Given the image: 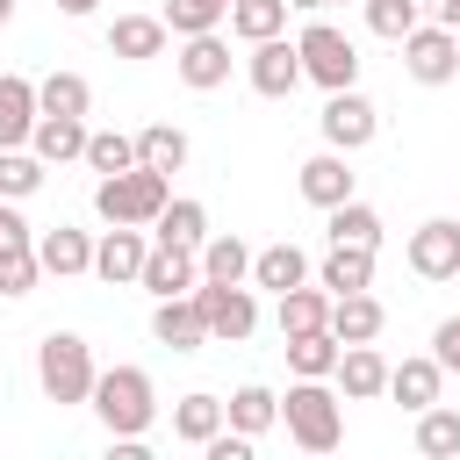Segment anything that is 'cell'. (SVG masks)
I'll use <instances>...</instances> for the list:
<instances>
[{"mask_svg": "<svg viewBox=\"0 0 460 460\" xmlns=\"http://www.w3.org/2000/svg\"><path fill=\"white\" fill-rule=\"evenodd\" d=\"M93 417H101V431H108L115 446H137V438L151 431V417H158L151 374H144V367H108V374L93 381Z\"/></svg>", "mask_w": 460, "mask_h": 460, "instance_id": "cell-1", "label": "cell"}, {"mask_svg": "<svg viewBox=\"0 0 460 460\" xmlns=\"http://www.w3.org/2000/svg\"><path fill=\"white\" fill-rule=\"evenodd\" d=\"M93 381H101V367H93V345L79 331H50L36 345V388L50 402H93Z\"/></svg>", "mask_w": 460, "mask_h": 460, "instance_id": "cell-2", "label": "cell"}, {"mask_svg": "<svg viewBox=\"0 0 460 460\" xmlns=\"http://www.w3.org/2000/svg\"><path fill=\"white\" fill-rule=\"evenodd\" d=\"M280 424H288V438H295L302 453H338V438H345L338 395H331L323 381H309V374H295V388L280 395Z\"/></svg>", "mask_w": 460, "mask_h": 460, "instance_id": "cell-3", "label": "cell"}, {"mask_svg": "<svg viewBox=\"0 0 460 460\" xmlns=\"http://www.w3.org/2000/svg\"><path fill=\"white\" fill-rule=\"evenodd\" d=\"M172 201V180L158 172V165H129V172H108L101 187H93V208H101V223H158V208Z\"/></svg>", "mask_w": 460, "mask_h": 460, "instance_id": "cell-4", "label": "cell"}, {"mask_svg": "<svg viewBox=\"0 0 460 460\" xmlns=\"http://www.w3.org/2000/svg\"><path fill=\"white\" fill-rule=\"evenodd\" d=\"M295 50H302V79H316L323 93H338V86L359 79V50H352V36L331 29V22H309V29L295 36Z\"/></svg>", "mask_w": 460, "mask_h": 460, "instance_id": "cell-5", "label": "cell"}, {"mask_svg": "<svg viewBox=\"0 0 460 460\" xmlns=\"http://www.w3.org/2000/svg\"><path fill=\"white\" fill-rule=\"evenodd\" d=\"M194 302H201L216 345H244V338L259 331V295H252V280H201Z\"/></svg>", "mask_w": 460, "mask_h": 460, "instance_id": "cell-6", "label": "cell"}, {"mask_svg": "<svg viewBox=\"0 0 460 460\" xmlns=\"http://www.w3.org/2000/svg\"><path fill=\"white\" fill-rule=\"evenodd\" d=\"M316 122H323V144L352 158V151H367V144H374V129H381V108H374L359 86H338V93L323 101V115H316Z\"/></svg>", "mask_w": 460, "mask_h": 460, "instance_id": "cell-7", "label": "cell"}, {"mask_svg": "<svg viewBox=\"0 0 460 460\" xmlns=\"http://www.w3.org/2000/svg\"><path fill=\"white\" fill-rule=\"evenodd\" d=\"M402 72H410L417 86H446V79L460 72V36L438 29V22H417V29L402 36Z\"/></svg>", "mask_w": 460, "mask_h": 460, "instance_id": "cell-8", "label": "cell"}, {"mask_svg": "<svg viewBox=\"0 0 460 460\" xmlns=\"http://www.w3.org/2000/svg\"><path fill=\"white\" fill-rule=\"evenodd\" d=\"M402 259H410L417 280H460V223H453V216L417 223L410 244H402Z\"/></svg>", "mask_w": 460, "mask_h": 460, "instance_id": "cell-9", "label": "cell"}, {"mask_svg": "<svg viewBox=\"0 0 460 460\" xmlns=\"http://www.w3.org/2000/svg\"><path fill=\"white\" fill-rule=\"evenodd\" d=\"M244 79H252V93H259V101H288V93L302 86V50H295L288 36H266V43H252Z\"/></svg>", "mask_w": 460, "mask_h": 460, "instance_id": "cell-10", "label": "cell"}, {"mask_svg": "<svg viewBox=\"0 0 460 460\" xmlns=\"http://www.w3.org/2000/svg\"><path fill=\"white\" fill-rule=\"evenodd\" d=\"M144 259H151V237H144V223H108V230H101V244H93V273H101L108 288L137 280V273H144Z\"/></svg>", "mask_w": 460, "mask_h": 460, "instance_id": "cell-11", "label": "cell"}, {"mask_svg": "<svg viewBox=\"0 0 460 460\" xmlns=\"http://www.w3.org/2000/svg\"><path fill=\"white\" fill-rule=\"evenodd\" d=\"M151 338H158L165 352H201V345H208V316H201V302H194V295H158V309H151Z\"/></svg>", "mask_w": 460, "mask_h": 460, "instance_id": "cell-12", "label": "cell"}, {"mask_svg": "<svg viewBox=\"0 0 460 460\" xmlns=\"http://www.w3.org/2000/svg\"><path fill=\"white\" fill-rule=\"evenodd\" d=\"M172 72L194 86V93H216L223 79H230V43L208 29V36H180V58H172Z\"/></svg>", "mask_w": 460, "mask_h": 460, "instance_id": "cell-13", "label": "cell"}, {"mask_svg": "<svg viewBox=\"0 0 460 460\" xmlns=\"http://www.w3.org/2000/svg\"><path fill=\"white\" fill-rule=\"evenodd\" d=\"M295 187H302V201L323 208V216H331L338 201H352V165H345V151H316V158H302Z\"/></svg>", "mask_w": 460, "mask_h": 460, "instance_id": "cell-14", "label": "cell"}, {"mask_svg": "<svg viewBox=\"0 0 460 460\" xmlns=\"http://www.w3.org/2000/svg\"><path fill=\"white\" fill-rule=\"evenodd\" d=\"M151 295H194L201 288V252H187V244H158L151 237V259H144V273H137Z\"/></svg>", "mask_w": 460, "mask_h": 460, "instance_id": "cell-15", "label": "cell"}, {"mask_svg": "<svg viewBox=\"0 0 460 460\" xmlns=\"http://www.w3.org/2000/svg\"><path fill=\"white\" fill-rule=\"evenodd\" d=\"M86 115H36V129H29V151L43 158V165H72V158H86Z\"/></svg>", "mask_w": 460, "mask_h": 460, "instance_id": "cell-16", "label": "cell"}, {"mask_svg": "<svg viewBox=\"0 0 460 460\" xmlns=\"http://www.w3.org/2000/svg\"><path fill=\"white\" fill-rule=\"evenodd\" d=\"M36 259H43V273H58V280L93 273V237L72 230V223H50V230H36Z\"/></svg>", "mask_w": 460, "mask_h": 460, "instance_id": "cell-17", "label": "cell"}, {"mask_svg": "<svg viewBox=\"0 0 460 460\" xmlns=\"http://www.w3.org/2000/svg\"><path fill=\"white\" fill-rule=\"evenodd\" d=\"M165 43H172L165 14H115V29H108V50H115V58H129V65L165 58Z\"/></svg>", "mask_w": 460, "mask_h": 460, "instance_id": "cell-18", "label": "cell"}, {"mask_svg": "<svg viewBox=\"0 0 460 460\" xmlns=\"http://www.w3.org/2000/svg\"><path fill=\"white\" fill-rule=\"evenodd\" d=\"M331 331L345 338V345H374L381 331H388V309L359 288V295H331Z\"/></svg>", "mask_w": 460, "mask_h": 460, "instance_id": "cell-19", "label": "cell"}, {"mask_svg": "<svg viewBox=\"0 0 460 460\" xmlns=\"http://www.w3.org/2000/svg\"><path fill=\"white\" fill-rule=\"evenodd\" d=\"M338 388H345V402L388 395V359H381L374 345H345V352H338Z\"/></svg>", "mask_w": 460, "mask_h": 460, "instance_id": "cell-20", "label": "cell"}, {"mask_svg": "<svg viewBox=\"0 0 460 460\" xmlns=\"http://www.w3.org/2000/svg\"><path fill=\"white\" fill-rule=\"evenodd\" d=\"M36 79H22V72H0V151L7 144H29V129H36Z\"/></svg>", "mask_w": 460, "mask_h": 460, "instance_id": "cell-21", "label": "cell"}, {"mask_svg": "<svg viewBox=\"0 0 460 460\" xmlns=\"http://www.w3.org/2000/svg\"><path fill=\"white\" fill-rule=\"evenodd\" d=\"M316 280H323L331 295H359V288H374V244H331L323 266H316Z\"/></svg>", "mask_w": 460, "mask_h": 460, "instance_id": "cell-22", "label": "cell"}, {"mask_svg": "<svg viewBox=\"0 0 460 460\" xmlns=\"http://www.w3.org/2000/svg\"><path fill=\"white\" fill-rule=\"evenodd\" d=\"M438 388H446V367H438V359H402V367H388V395H395L402 410H431Z\"/></svg>", "mask_w": 460, "mask_h": 460, "instance_id": "cell-23", "label": "cell"}, {"mask_svg": "<svg viewBox=\"0 0 460 460\" xmlns=\"http://www.w3.org/2000/svg\"><path fill=\"white\" fill-rule=\"evenodd\" d=\"M223 424H230L223 395H201V388H194V395H180V410H172V438H180V446H208Z\"/></svg>", "mask_w": 460, "mask_h": 460, "instance_id": "cell-24", "label": "cell"}, {"mask_svg": "<svg viewBox=\"0 0 460 460\" xmlns=\"http://www.w3.org/2000/svg\"><path fill=\"white\" fill-rule=\"evenodd\" d=\"M302 280H309V259H302L295 244H266V252H252V288L288 295V288H302Z\"/></svg>", "mask_w": 460, "mask_h": 460, "instance_id": "cell-25", "label": "cell"}, {"mask_svg": "<svg viewBox=\"0 0 460 460\" xmlns=\"http://www.w3.org/2000/svg\"><path fill=\"white\" fill-rule=\"evenodd\" d=\"M323 323H331V288L323 280L316 288L302 280V288L280 295V338H302V331H323Z\"/></svg>", "mask_w": 460, "mask_h": 460, "instance_id": "cell-26", "label": "cell"}, {"mask_svg": "<svg viewBox=\"0 0 460 460\" xmlns=\"http://www.w3.org/2000/svg\"><path fill=\"white\" fill-rule=\"evenodd\" d=\"M338 352H345V338L323 323V331H302V338H288V367L295 374H309V381H331L338 374Z\"/></svg>", "mask_w": 460, "mask_h": 460, "instance_id": "cell-27", "label": "cell"}, {"mask_svg": "<svg viewBox=\"0 0 460 460\" xmlns=\"http://www.w3.org/2000/svg\"><path fill=\"white\" fill-rule=\"evenodd\" d=\"M151 237H158V244H187V252H201V244H208V208H201V201H165L158 223H151Z\"/></svg>", "mask_w": 460, "mask_h": 460, "instance_id": "cell-28", "label": "cell"}, {"mask_svg": "<svg viewBox=\"0 0 460 460\" xmlns=\"http://www.w3.org/2000/svg\"><path fill=\"white\" fill-rule=\"evenodd\" d=\"M223 410H230V424H237L244 438H259V431H273V424H280V395H273V388H259V381H244Z\"/></svg>", "mask_w": 460, "mask_h": 460, "instance_id": "cell-29", "label": "cell"}, {"mask_svg": "<svg viewBox=\"0 0 460 460\" xmlns=\"http://www.w3.org/2000/svg\"><path fill=\"white\" fill-rule=\"evenodd\" d=\"M417 453L424 460H453L460 453V410H446V402L417 410Z\"/></svg>", "mask_w": 460, "mask_h": 460, "instance_id": "cell-30", "label": "cell"}, {"mask_svg": "<svg viewBox=\"0 0 460 460\" xmlns=\"http://www.w3.org/2000/svg\"><path fill=\"white\" fill-rule=\"evenodd\" d=\"M36 108L43 115H86L93 108V86L79 72H50V79H36Z\"/></svg>", "mask_w": 460, "mask_h": 460, "instance_id": "cell-31", "label": "cell"}, {"mask_svg": "<svg viewBox=\"0 0 460 460\" xmlns=\"http://www.w3.org/2000/svg\"><path fill=\"white\" fill-rule=\"evenodd\" d=\"M230 29L244 43H266V36L288 29V0H230Z\"/></svg>", "mask_w": 460, "mask_h": 460, "instance_id": "cell-32", "label": "cell"}, {"mask_svg": "<svg viewBox=\"0 0 460 460\" xmlns=\"http://www.w3.org/2000/svg\"><path fill=\"white\" fill-rule=\"evenodd\" d=\"M43 172H50V165H43L36 151L7 144V151H0V201H29V194L43 187Z\"/></svg>", "mask_w": 460, "mask_h": 460, "instance_id": "cell-33", "label": "cell"}, {"mask_svg": "<svg viewBox=\"0 0 460 460\" xmlns=\"http://www.w3.org/2000/svg\"><path fill=\"white\" fill-rule=\"evenodd\" d=\"M137 158H144V165H158V172H180V165H187V129H172V122L137 129Z\"/></svg>", "mask_w": 460, "mask_h": 460, "instance_id": "cell-34", "label": "cell"}, {"mask_svg": "<svg viewBox=\"0 0 460 460\" xmlns=\"http://www.w3.org/2000/svg\"><path fill=\"white\" fill-rule=\"evenodd\" d=\"M230 22V0H165V29L172 36H208Z\"/></svg>", "mask_w": 460, "mask_h": 460, "instance_id": "cell-35", "label": "cell"}, {"mask_svg": "<svg viewBox=\"0 0 460 460\" xmlns=\"http://www.w3.org/2000/svg\"><path fill=\"white\" fill-rule=\"evenodd\" d=\"M331 244H381V208L338 201V208H331Z\"/></svg>", "mask_w": 460, "mask_h": 460, "instance_id": "cell-36", "label": "cell"}, {"mask_svg": "<svg viewBox=\"0 0 460 460\" xmlns=\"http://www.w3.org/2000/svg\"><path fill=\"white\" fill-rule=\"evenodd\" d=\"M201 280H252V252L223 230V237H208L201 244Z\"/></svg>", "mask_w": 460, "mask_h": 460, "instance_id": "cell-37", "label": "cell"}, {"mask_svg": "<svg viewBox=\"0 0 460 460\" xmlns=\"http://www.w3.org/2000/svg\"><path fill=\"white\" fill-rule=\"evenodd\" d=\"M86 165L108 180V172H129L137 165V137H122V129H93L86 137Z\"/></svg>", "mask_w": 460, "mask_h": 460, "instance_id": "cell-38", "label": "cell"}, {"mask_svg": "<svg viewBox=\"0 0 460 460\" xmlns=\"http://www.w3.org/2000/svg\"><path fill=\"white\" fill-rule=\"evenodd\" d=\"M417 22H424V7H417V0H367V29H374V36H388V43H402Z\"/></svg>", "mask_w": 460, "mask_h": 460, "instance_id": "cell-39", "label": "cell"}, {"mask_svg": "<svg viewBox=\"0 0 460 460\" xmlns=\"http://www.w3.org/2000/svg\"><path fill=\"white\" fill-rule=\"evenodd\" d=\"M36 280H43L36 244H7V252H0V295H29Z\"/></svg>", "mask_w": 460, "mask_h": 460, "instance_id": "cell-40", "label": "cell"}, {"mask_svg": "<svg viewBox=\"0 0 460 460\" xmlns=\"http://www.w3.org/2000/svg\"><path fill=\"white\" fill-rule=\"evenodd\" d=\"M431 359H438L446 374H460V316H446V323L431 331Z\"/></svg>", "mask_w": 460, "mask_h": 460, "instance_id": "cell-41", "label": "cell"}, {"mask_svg": "<svg viewBox=\"0 0 460 460\" xmlns=\"http://www.w3.org/2000/svg\"><path fill=\"white\" fill-rule=\"evenodd\" d=\"M7 244H36V230L22 223V208H14V201H0V252H7Z\"/></svg>", "mask_w": 460, "mask_h": 460, "instance_id": "cell-42", "label": "cell"}, {"mask_svg": "<svg viewBox=\"0 0 460 460\" xmlns=\"http://www.w3.org/2000/svg\"><path fill=\"white\" fill-rule=\"evenodd\" d=\"M424 7V22H438V29H460V0H417Z\"/></svg>", "mask_w": 460, "mask_h": 460, "instance_id": "cell-43", "label": "cell"}, {"mask_svg": "<svg viewBox=\"0 0 460 460\" xmlns=\"http://www.w3.org/2000/svg\"><path fill=\"white\" fill-rule=\"evenodd\" d=\"M58 7H65V14H93L101 0H58Z\"/></svg>", "mask_w": 460, "mask_h": 460, "instance_id": "cell-44", "label": "cell"}, {"mask_svg": "<svg viewBox=\"0 0 460 460\" xmlns=\"http://www.w3.org/2000/svg\"><path fill=\"white\" fill-rule=\"evenodd\" d=\"M288 7H309V14H316V7H331V0H288Z\"/></svg>", "mask_w": 460, "mask_h": 460, "instance_id": "cell-45", "label": "cell"}, {"mask_svg": "<svg viewBox=\"0 0 460 460\" xmlns=\"http://www.w3.org/2000/svg\"><path fill=\"white\" fill-rule=\"evenodd\" d=\"M7 14H14V0H0V22H7Z\"/></svg>", "mask_w": 460, "mask_h": 460, "instance_id": "cell-46", "label": "cell"}, {"mask_svg": "<svg viewBox=\"0 0 460 460\" xmlns=\"http://www.w3.org/2000/svg\"><path fill=\"white\" fill-rule=\"evenodd\" d=\"M453 36H460V29H453Z\"/></svg>", "mask_w": 460, "mask_h": 460, "instance_id": "cell-47", "label": "cell"}]
</instances>
